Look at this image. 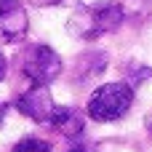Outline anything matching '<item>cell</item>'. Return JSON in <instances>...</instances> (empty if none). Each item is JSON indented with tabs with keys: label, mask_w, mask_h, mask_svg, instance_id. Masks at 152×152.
<instances>
[{
	"label": "cell",
	"mask_w": 152,
	"mask_h": 152,
	"mask_svg": "<svg viewBox=\"0 0 152 152\" xmlns=\"http://www.w3.org/2000/svg\"><path fill=\"white\" fill-rule=\"evenodd\" d=\"M51 128L67 139H77L83 134V115L72 107H53L51 118H48Z\"/></svg>",
	"instance_id": "8992f818"
},
{
	"label": "cell",
	"mask_w": 152,
	"mask_h": 152,
	"mask_svg": "<svg viewBox=\"0 0 152 152\" xmlns=\"http://www.w3.org/2000/svg\"><path fill=\"white\" fill-rule=\"evenodd\" d=\"M53 107L56 104H53V99L48 94V86H32L29 91H24L16 99V110L21 115H27L29 120H35V123H48Z\"/></svg>",
	"instance_id": "5b68a950"
},
{
	"label": "cell",
	"mask_w": 152,
	"mask_h": 152,
	"mask_svg": "<svg viewBox=\"0 0 152 152\" xmlns=\"http://www.w3.org/2000/svg\"><path fill=\"white\" fill-rule=\"evenodd\" d=\"M21 72L32 86H48L61 75V59L48 45H29L21 53Z\"/></svg>",
	"instance_id": "3957f363"
},
{
	"label": "cell",
	"mask_w": 152,
	"mask_h": 152,
	"mask_svg": "<svg viewBox=\"0 0 152 152\" xmlns=\"http://www.w3.org/2000/svg\"><path fill=\"white\" fill-rule=\"evenodd\" d=\"M123 21V5L115 0H99L91 5H80L69 19V32L83 40H96L112 29H118Z\"/></svg>",
	"instance_id": "6da1fadb"
},
{
	"label": "cell",
	"mask_w": 152,
	"mask_h": 152,
	"mask_svg": "<svg viewBox=\"0 0 152 152\" xmlns=\"http://www.w3.org/2000/svg\"><path fill=\"white\" fill-rule=\"evenodd\" d=\"M29 3H35V5H56L61 0H29Z\"/></svg>",
	"instance_id": "9c48e42d"
},
{
	"label": "cell",
	"mask_w": 152,
	"mask_h": 152,
	"mask_svg": "<svg viewBox=\"0 0 152 152\" xmlns=\"http://www.w3.org/2000/svg\"><path fill=\"white\" fill-rule=\"evenodd\" d=\"M11 152H53V150H51V144L43 142V139H24V142H19Z\"/></svg>",
	"instance_id": "52a82bcc"
},
{
	"label": "cell",
	"mask_w": 152,
	"mask_h": 152,
	"mask_svg": "<svg viewBox=\"0 0 152 152\" xmlns=\"http://www.w3.org/2000/svg\"><path fill=\"white\" fill-rule=\"evenodd\" d=\"M134 104V91L126 83H104L88 99V115L99 123L120 120Z\"/></svg>",
	"instance_id": "7a4b0ae2"
},
{
	"label": "cell",
	"mask_w": 152,
	"mask_h": 152,
	"mask_svg": "<svg viewBox=\"0 0 152 152\" xmlns=\"http://www.w3.org/2000/svg\"><path fill=\"white\" fill-rule=\"evenodd\" d=\"M147 131H150V136H152V115L147 118Z\"/></svg>",
	"instance_id": "8fae6325"
},
{
	"label": "cell",
	"mask_w": 152,
	"mask_h": 152,
	"mask_svg": "<svg viewBox=\"0 0 152 152\" xmlns=\"http://www.w3.org/2000/svg\"><path fill=\"white\" fill-rule=\"evenodd\" d=\"M5 112H8V104H0V126H3V120H5Z\"/></svg>",
	"instance_id": "30bf717a"
},
{
	"label": "cell",
	"mask_w": 152,
	"mask_h": 152,
	"mask_svg": "<svg viewBox=\"0 0 152 152\" xmlns=\"http://www.w3.org/2000/svg\"><path fill=\"white\" fill-rule=\"evenodd\" d=\"M5 69H8V64H5V56L0 53V83H3V77H5Z\"/></svg>",
	"instance_id": "ba28073f"
},
{
	"label": "cell",
	"mask_w": 152,
	"mask_h": 152,
	"mask_svg": "<svg viewBox=\"0 0 152 152\" xmlns=\"http://www.w3.org/2000/svg\"><path fill=\"white\" fill-rule=\"evenodd\" d=\"M75 152H86V150H75Z\"/></svg>",
	"instance_id": "7c38bea8"
},
{
	"label": "cell",
	"mask_w": 152,
	"mask_h": 152,
	"mask_svg": "<svg viewBox=\"0 0 152 152\" xmlns=\"http://www.w3.org/2000/svg\"><path fill=\"white\" fill-rule=\"evenodd\" d=\"M29 19L19 0H0V43H19L27 35Z\"/></svg>",
	"instance_id": "277c9868"
}]
</instances>
